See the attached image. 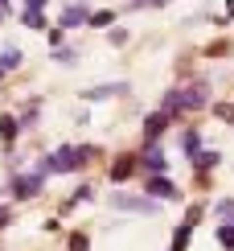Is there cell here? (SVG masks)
<instances>
[{
  "label": "cell",
  "instance_id": "obj_25",
  "mask_svg": "<svg viewBox=\"0 0 234 251\" xmlns=\"http://www.w3.org/2000/svg\"><path fill=\"white\" fill-rule=\"evenodd\" d=\"M0 17H4V8H0Z\"/></svg>",
  "mask_w": 234,
  "mask_h": 251
},
{
  "label": "cell",
  "instance_id": "obj_19",
  "mask_svg": "<svg viewBox=\"0 0 234 251\" xmlns=\"http://www.w3.org/2000/svg\"><path fill=\"white\" fill-rule=\"evenodd\" d=\"M111 21H115V13H94V17H91V25H99V29H103V25H111Z\"/></svg>",
  "mask_w": 234,
  "mask_h": 251
},
{
  "label": "cell",
  "instance_id": "obj_22",
  "mask_svg": "<svg viewBox=\"0 0 234 251\" xmlns=\"http://www.w3.org/2000/svg\"><path fill=\"white\" fill-rule=\"evenodd\" d=\"M41 4H46V0H25V8H33V13H41Z\"/></svg>",
  "mask_w": 234,
  "mask_h": 251
},
{
  "label": "cell",
  "instance_id": "obj_9",
  "mask_svg": "<svg viewBox=\"0 0 234 251\" xmlns=\"http://www.w3.org/2000/svg\"><path fill=\"white\" fill-rule=\"evenodd\" d=\"M181 107H201L206 103V87H189V91H177Z\"/></svg>",
  "mask_w": 234,
  "mask_h": 251
},
{
  "label": "cell",
  "instance_id": "obj_24",
  "mask_svg": "<svg viewBox=\"0 0 234 251\" xmlns=\"http://www.w3.org/2000/svg\"><path fill=\"white\" fill-rule=\"evenodd\" d=\"M4 223H8V210H0V226H4Z\"/></svg>",
  "mask_w": 234,
  "mask_h": 251
},
{
  "label": "cell",
  "instance_id": "obj_4",
  "mask_svg": "<svg viewBox=\"0 0 234 251\" xmlns=\"http://www.w3.org/2000/svg\"><path fill=\"white\" fill-rule=\"evenodd\" d=\"M148 194H152V202H161V198H164V202H173V198H181L177 185L168 181V177H152V181H148Z\"/></svg>",
  "mask_w": 234,
  "mask_h": 251
},
{
  "label": "cell",
  "instance_id": "obj_23",
  "mask_svg": "<svg viewBox=\"0 0 234 251\" xmlns=\"http://www.w3.org/2000/svg\"><path fill=\"white\" fill-rule=\"evenodd\" d=\"M144 4H161V0H136V4H132V8H144Z\"/></svg>",
  "mask_w": 234,
  "mask_h": 251
},
{
  "label": "cell",
  "instance_id": "obj_16",
  "mask_svg": "<svg viewBox=\"0 0 234 251\" xmlns=\"http://www.w3.org/2000/svg\"><path fill=\"white\" fill-rule=\"evenodd\" d=\"M0 66H4V70L21 66V54H17V50H4V58H0Z\"/></svg>",
  "mask_w": 234,
  "mask_h": 251
},
{
  "label": "cell",
  "instance_id": "obj_5",
  "mask_svg": "<svg viewBox=\"0 0 234 251\" xmlns=\"http://www.w3.org/2000/svg\"><path fill=\"white\" fill-rule=\"evenodd\" d=\"M193 218H197V210H189V214H185V223L177 226V235H173V251H185V243H189V231H193Z\"/></svg>",
  "mask_w": 234,
  "mask_h": 251
},
{
  "label": "cell",
  "instance_id": "obj_14",
  "mask_svg": "<svg viewBox=\"0 0 234 251\" xmlns=\"http://www.w3.org/2000/svg\"><path fill=\"white\" fill-rule=\"evenodd\" d=\"M0 136H4V140H13V136H17V120L13 116H0Z\"/></svg>",
  "mask_w": 234,
  "mask_h": 251
},
{
  "label": "cell",
  "instance_id": "obj_26",
  "mask_svg": "<svg viewBox=\"0 0 234 251\" xmlns=\"http://www.w3.org/2000/svg\"><path fill=\"white\" fill-rule=\"evenodd\" d=\"M0 70H4V66H0Z\"/></svg>",
  "mask_w": 234,
  "mask_h": 251
},
{
  "label": "cell",
  "instance_id": "obj_1",
  "mask_svg": "<svg viewBox=\"0 0 234 251\" xmlns=\"http://www.w3.org/2000/svg\"><path fill=\"white\" fill-rule=\"evenodd\" d=\"M87 161H91V149H70V144H62V149L41 165V173H70V169H78V165H87Z\"/></svg>",
  "mask_w": 234,
  "mask_h": 251
},
{
  "label": "cell",
  "instance_id": "obj_17",
  "mask_svg": "<svg viewBox=\"0 0 234 251\" xmlns=\"http://www.w3.org/2000/svg\"><path fill=\"white\" fill-rule=\"evenodd\" d=\"M197 149H201V136H197V132H189V136H185V152H189V156H197Z\"/></svg>",
  "mask_w": 234,
  "mask_h": 251
},
{
  "label": "cell",
  "instance_id": "obj_20",
  "mask_svg": "<svg viewBox=\"0 0 234 251\" xmlns=\"http://www.w3.org/2000/svg\"><path fill=\"white\" fill-rule=\"evenodd\" d=\"M70 251H87V235H70Z\"/></svg>",
  "mask_w": 234,
  "mask_h": 251
},
{
  "label": "cell",
  "instance_id": "obj_10",
  "mask_svg": "<svg viewBox=\"0 0 234 251\" xmlns=\"http://www.w3.org/2000/svg\"><path fill=\"white\" fill-rule=\"evenodd\" d=\"M144 165H148V169H152V173H164V169H168V161H164V152L156 149V144H152V149L144 152Z\"/></svg>",
  "mask_w": 234,
  "mask_h": 251
},
{
  "label": "cell",
  "instance_id": "obj_3",
  "mask_svg": "<svg viewBox=\"0 0 234 251\" xmlns=\"http://www.w3.org/2000/svg\"><path fill=\"white\" fill-rule=\"evenodd\" d=\"M111 206L115 210H136V214H152L156 202H144V198H127V194H111Z\"/></svg>",
  "mask_w": 234,
  "mask_h": 251
},
{
  "label": "cell",
  "instance_id": "obj_15",
  "mask_svg": "<svg viewBox=\"0 0 234 251\" xmlns=\"http://www.w3.org/2000/svg\"><path fill=\"white\" fill-rule=\"evenodd\" d=\"M21 21H25L29 29H46V17H41V13H33V8H25V17H21Z\"/></svg>",
  "mask_w": 234,
  "mask_h": 251
},
{
  "label": "cell",
  "instance_id": "obj_2",
  "mask_svg": "<svg viewBox=\"0 0 234 251\" xmlns=\"http://www.w3.org/2000/svg\"><path fill=\"white\" fill-rule=\"evenodd\" d=\"M115 95H127V82H103V87H87L82 91L87 103H103V99H115Z\"/></svg>",
  "mask_w": 234,
  "mask_h": 251
},
{
  "label": "cell",
  "instance_id": "obj_8",
  "mask_svg": "<svg viewBox=\"0 0 234 251\" xmlns=\"http://www.w3.org/2000/svg\"><path fill=\"white\" fill-rule=\"evenodd\" d=\"M37 194H41V173L21 177V181H17V198H37Z\"/></svg>",
  "mask_w": 234,
  "mask_h": 251
},
{
  "label": "cell",
  "instance_id": "obj_13",
  "mask_svg": "<svg viewBox=\"0 0 234 251\" xmlns=\"http://www.w3.org/2000/svg\"><path fill=\"white\" fill-rule=\"evenodd\" d=\"M193 161H197V169H214V165L222 161V156H218V152H197Z\"/></svg>",
  "mask_w": 234,
  "mask_h": 251
},
{
  "label": "cell",
  "instance_id": "obj_21",
  "mask_svg": "<svg viewBox=\"0 0 234 251\" xmlns=\"http://www.w3.org/2000/svg\"><path fill=\"white\" fill-rule=\"evenodd\" d=\"M218 116L226 120V124H234V107H230V103H218Z\"/></svg>",
  "mask_w": 234,
  "mask_h": 251
},
{
  "label": "cell",
  "instance_id": "obj_12",
  "mask_svg": "<svg viewBox=\"0 0 234 251\" xmlns=\"http://www.w3.org/2000/svg\"><path fill=\"white\" fill-rule=\"evenodd\" d=\"M218 243L234 251V223H222V226H218Z\"/></svg>",
  "mask_w": 234,
  "mask_h": 251
},
{
  "label": "cell",
  "instance_id": "obj_18",
  "mask_svg": "<svg viewBox=\"0 0 234 251\" xmlns=\"http://www.w3.org/2000/svg\"><path fill=\"white\" fill-rule=\"evenodd\" d=\"M54 62H62V66H74V50H54Z\"/></svg>",
  "mask_w": 234,
  "mask_h": 251
},
{
  "label": "cell",
  "instance_id": "obj_11",
  "mask_svg": "<svg viewBox=\"0 0 234 251\" xmlns=\"http://www.w3.org/2000/svg\"><path fill=\"white\" fill-rule=\"evenodd\" d=\"M136 173V161L132 156H119V161L111 165V181H123V177H132Z\"/></svg>",
  "mask_w": 234,
  "mask_h": 251
},
{
  "label": "cell",
  "instance_id": "obj_6",
  "mask_svg": "<svg viewBox=\"0 0 234 251\" xmlns=\"http://www.w3.org/2000/svg\"><path fill=\"white\" fill-rule=\"evenodd\" d=\"M82 21H87V8H82V4H70L66 13H62L58 29H74V25H82Z\"/></svg>",
  "mask_w": 234,
  "mask_h": 251
},
{
  "label": "cell",
  "instance_id": "obj_7",
  "mask_svg": "<svg viewBox=\"0 0 234 251\" xmlns=\"http://www.w3.org/2000/svg\"><path fill=\"white\" fill-rule=\"evenodd\" d=\"M164 128H168V116H164V111H156V116H148V120H144V136H148V140H156Z\"/></svg>",
  "mask_w": 234,
  "mask_h": 251
}]
</instances>
